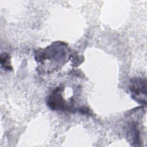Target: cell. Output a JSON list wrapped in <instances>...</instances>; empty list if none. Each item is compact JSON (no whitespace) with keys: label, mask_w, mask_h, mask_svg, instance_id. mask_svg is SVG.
Returning <instances> with one entry per match:
<instances>
[{"label":"cell","mask_w":147,"mask_h":147,"mask_svg":"<svg viewBox=\"0 0 147 147\" xmlns=\"http://www.w3.org/2000/svg\"><path fill=\"white\" fill-rule=\"evenodd\" d=\"M131 92L134 94L133 96H140L141 94L146 95V82L142 79H134L130 87Z\"/></svg>","instance_id":"6da1fadb"},{"label":"cell","mask_w":147,"mask_h":147,"mask_svg":"<svg viewBox=\"0 0 147 147\" xmlns=\"http://www.w3.org/2000/svg\"><path fill=\"white\" fill-rule=\"evenodd\" d=\"M48 105L52 109H64L65 105L61 96L56 92L52 94L48 100Z\"/></svg>","instance_id":"7a4b0ae2"}]
</instances>
